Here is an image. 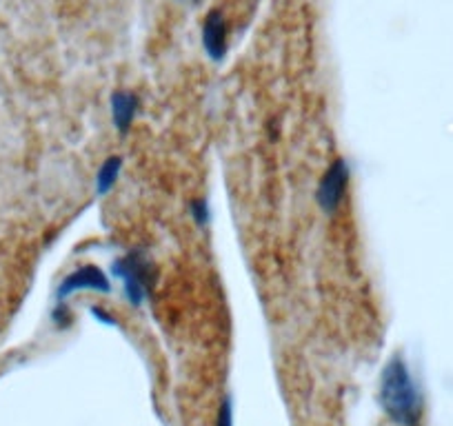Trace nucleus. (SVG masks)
Segmentation results:
<instances>
[{"instance_id": "1", "label": "nucleus", "mask_w": 453, "mask_h": 426, "mask_svg": "<svg viewBox=\"0 0 453 426\" xmlns=\"http://www.w3.org/2000/svg\"><path fill=\"white\" fill-rule=\"evenodd\" d=\"M382 411L398 426H420L425 399L422 391L413 377L409 362L400 354L391 355L380 373V389H378Z\"/></svg>"}, {"instance_id": "10", "label": "nucleus", "mask_w": 453, "mask_h": 426, "mask_svg": "<svg viewBox=\"0 0 453 426\" xmlns=\"http://www.w3.org/2000/svg\"><path fill=\"white\" fill-rule=\"evenodd\" d=\"M91 316H94L100 324H107V327H113V329L120 327V324L116 323V317H113L109 311H104L103 307H91Z\"/></svg>"}, {"instance_id": "5", "label": "nucleus", "mask_w": 453, "mask_h": 426, "mask_svg": "<svg viewBox=\"0 0 453 426\" xmlns=\"http://www.w3.org/2000/svg\"><path fill=\"white\" fill-rule=\"evenodd\" d=\"M203 49L209 60L213 63H222L229 51V25H226V16L222 10H211L204 16L203 23Z\"/></svg>"}, {"instance_id": "11", "label": "nucleus", "mask_w": 453, "mask_h": 426, "mask_svg": "<svg viewBox=\"0 0 453 426\" xmlns=\"http://www.w3.org/2000/svg\"><path fill=\"white\" fill-rule=\"evenodd\" d=\"M189 3H200V0H189Z\"/></svg>"}, {"instance_id": "6", "label": "nucleus", "mask_w": 453, "mask_h": 426, "mask_svg": "<svg viewBox=\"0 0 453 426\" xmlns=\"http://www.w3.org/2000/svg\"><path fill=\"white\" fill-rule=\"evenodd\" d=\"M109 114H111L113 129L125 136L132 132L138 114H141V98L129 89H116L109 98Z\"/></svg>"}, {"instance_id": "2", "label": "nucleus", "mask_w": 453, "mask_h": 426, "mask_svg": "<svg viewBox=\"0 0 453 426\" xmlns=\"http://www.w3.org/2000/svg\"><path fill=\"white\" fill-rule=\"evenodd\" d=\"M113 276L123 282L125 298L129 300L132 307H141L151 293V286H154L156 271L154 264H151L150 255L141 249H132L125 255H120L119 260H113L111 264Z\"/></svg>"}, {"instance_id": "8", "label": "nucleus", "mask_w": 453, "mask_h": 426, "mask_svg": "<svg viewBox=\"0 0 453 426\" xmlns=\"http://www.w3.org/2000/svg\"><path fill=\"white\" fill-rule=\"evenodd\" d=\"M189 216L198 227H207L211 223V207H209L207 198H196L194 202L189 204Z\"/></svg>"}, {"instance_id": "3", "label": "nucleus", "mask_w": 453, "mask_h": 426, "mask_svg": "<svg viewBox=\"0 0 453 426\" xmlns=\"http://www.w3.org/2000/svg\"><path fill=\"white\" fill-rule=\"evenodd\" d=\"M351 169L345 158L331 160L329 167L322 173L320 182L316 189V202L325 216H334L340 209L342 200H345L347 189H349Z\"/></svg>"}, {"instance_id": "4", "label": "nucleus", "mask_w": 453, "mask_h": 426, "mask_svg": "<svg viewBox=\"0 0 453 426\" xmlns=\"http://www.w3.org/2000/svg\"><path fill=\"white\" fill-rule=\"evenodd\" d=\"M81 291H96V293H109L111 291V280L107 273L96 264H82V267L73 269L72 273L60 280L58 289H56V304H67V300L73 293Z\"/></svg>"}, {"instance_id": "9", "label": "nucleus", "mask_w": 453, "mask_h": 426, "mask_svg": "<svg viewBox=\"0 0 453 426\" xmlns=\"http://www.w3.org/2000/svg\"><path fill=\"white\" fill-rule=\"evenodd\" d=\"M216 426H234V402L232 398H225L220 402L216 415Z\"/></svg>"}, {"instance_id": "7", "label": "nucleus", "mask_w": 453, "mask_h": 426, "mask_svg": "<svg viewBox=\"0 0 453 426\" xmlns=\"http://www.w3.org/2000/svg\"><path fill=\"white\" fill-rule=\"evenodd\" d=\"M123 167H125L123 156H109V158L103 160V164H100L94 178L96 195L103 198V195L111 194L113 186L119 185V178L120 173H123Z\"/></svg>"}]
</instances>
